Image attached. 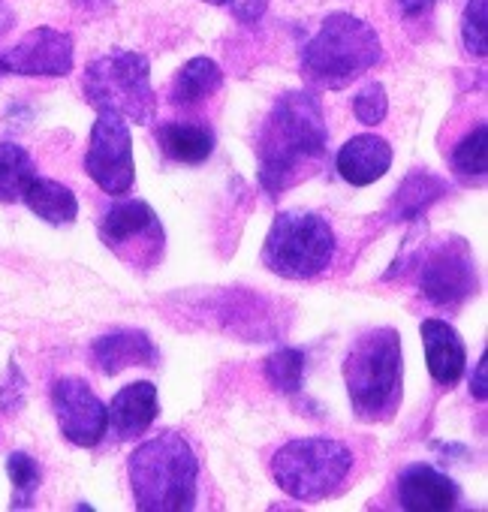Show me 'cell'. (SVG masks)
Wrapping results in <instances>:
<instances>
[{
	"label": "cell",
	"mask_w": 488,
	"mask_h": 512,
	"mask_svg": "<svg viewBox=\"0 0 488 512\" xmlns=\"http://www.w3.org/2000/svg\"><path fill=\"white\" fill-rule=\"evenodd\" d=\"M329 154V127L314 91H287L257 133L260 187L281 196L314 175Z\"/></svg>",
	"instance_id": "obj_1"
},
{
	"label": "cell",
	"mask_w": 488,
	"mask_h": 512,
	"mask_svg": "<svg viewBox=\"0 0 488 512\" xmlns=\"http://www.w3.org/2000/svg\"><path fill=\"white\" fill-rule=\"evenodd\" d=\"M446 193H449V184L440 175H434V172H410L401 181V187L395 190V196L389 199V220L413 223L434 202H440Z\"/></svg>",
	"instance_id": "obj_19"
},
{
	"label": "cell",
	"mask_w": 488,
	"mask_h": 512,
	"mask_svg": "<svg viewBox=\"0 0 488 512\" xmlns=\"http://www.w3.org/2000/svg\"><path fill=\"white\" fill-rule=\"evenodd\" d=\"M437 0H395V7L404 19H416V16H425Z\"/></svg>",
	"instance_id": "obj_31"
},
{
	"label": "cell",
	"mask_w": 488,
	"mask_h": 512,
	"mask_svg": "<svg viewBox=\"0 0 488 512\" xmlns=\"http://www.w3.org/2000/svg\"><path fill=\"white\" fill-rule=\"evenodd\" d=\"M419 293L425 296V302L437 308H458L476 293V263L464 238H440L422 256Z\"/></svg>",
	"instance_id": "obj_10"
},
{
	"label": "cell",
	"mask_w": 488,
	"mask_h": 512,
	"mask_svg": "<svg viewBox=\"0 0 488 512\" xmlns=\"http://www.w3.org/2000/svg\"><path fill=\"white\" fill-rule=\"evenodd\" d=\"M401 335L392 326L362 332L347 359L344 383L347 398L362 422H389L401 407Z\"/></svg>",
	"instance_id": "obj_3"
},
{
	"label": "cell",
	"mask_w": 488,
	"mask_h": 512,
	"mask_svg": "<svg viewBox=\"0 0 488 512\" xmlns=\"http://www.w3.org/2000/svg\"><path fill=\"white\" fill-rule=\"evenodd\" d=\"M353 473V452L332 437H299L284 443L272 458V479L293 500L332 497Z\"/></svg>",
	"instance_id": "obj_6"
},
{
	"label": "cell",
	"mask_w": 488,
	"mask_h": 512,
	"mask_svg": "<svg viewBox=\"0 0 488 512\" xmlns=\"http://www.w3.org/2000/svg\"><path fill=\"white\" fill-rule=\"evenodd\" d=\"M97 235L127 269L139 275H148L151 269L163 263L166 232H163L157 211L145 199L115 202L100 217Z\"/></svg>",
	"instance_id": "obj_8"
},
{
	"label": "cell",
	"mask_w": 488,
	"mask_h": 512,
	"mask_svg": "<svg viewBox=\"0 0 488 512\" xmlns=\"http://www.w3.org/2000/svg\"><path fill=\"white\" fill-rule=\"evenodd\" d=\"M380 58V37L365 19L350 13H332L302 49V76L317 88L344 91L371 67H377Z\"/></svg>",
	"instance_id": "obj_4"
},
{
	"label": "cell",
	"mask_w": 488,
	"mask_h": 512,
	"mask_svg": "<svg viewBox=\"0 0 488 512\" xmlns=\"http://www.w3.org/2000/svg\"><path fill=\"white\" fill-rule=\"evenodd\" d=\"M202 4L223 7L241 25H257L269 10V0H202Z\"/></svg>",
	"instance_id": "obj_28"
},
{
	"label": "cell",
	"mask_w": 488,
	"mask_h": 512,
	"mask_svg": "<svg viewBox=\"0 0 488 512\" xmlns=\"http://www.w3.org/2000/svg\"><path fill=\"white\" fill-rule=\"evenodd\" d=\"M91 356H94V365L106 377H115V374H121L124 368H133V365H154L157 362V347L151 344V338L145 332L121 329V332L97 338L94 347H91Z\"/></svg>",
	"instance_id": "obj_17"
},
{
	"label": "cell",
	"mask_w": 488,
	"mask_h": 512,
	"mask_svg": "<svg viewBox=\"0 0 488 512\" xmlns=\"http://www.w3.org/2000/svg\"><path fill=\"white\" fill-rule=\"evenodd\" d=\"M353 115L359 118V124L365 127H377L386 121L389 115V97H386V88L380 82H365L356 97H353Z\"/></svg>",
	"instance_id": "obj_27"
},
{
	"label": "cell",
	"mask_w": 488,
	"mask_h": 512,
	"mask_svg": "<svg viewBox=\"0 0 488 512\" xmlns=\"http://www.w3.org/2000/svg\"><path fill=\"white\" fill-rule=\"evenodd\" d=\"M220 85H223V70L211 58L196 55L175 73L172 88H169V100L178 109H190V106H199L208 97H214L220 91Z\"/></svg>",
	"instance_id": "obj_21"
},
{
	"label": "cell",
	"mask_w": 488,
	"mask_h": 512,
	"mask_svg": "<svg viewBox=\"0 0 488 512\" xmlns=\"http://www.w3.org/2000/svg\"><path fill=\"white\" fill-rule=\"evenodd\" d=\"M73 40L58 28H34L13 49L0 52V73L10 76H49L73 73Z\"/></svg>",
	"instance_id": "obj_12"
},
{
	"label": "cell",
	"mask_w": 488,
	"mask_h": 512,
	"mask_svg": "<svg viewBox=\"0 0 488 512\" xmlns=\"http://www.w3.org/2000/svg\"><path fill=\"white\" fill-rule=\"evenodd\" d=\"M25 392H28V383H25L19 365L13 362L10 365V374H7V383L0 386V410H4V413H16L25 404Z\"/></svg>",
	"instance_id": "obj_29"
},
{
	"label": "cell",
	"mask_w": 488,
	"mask_h": 512,
	"mask_svg": "<svg viewBox=\"0 0 488 512\" xmlns=\"http://www.w3.org/2000/svg\"><path fill=\"white\" fill-rule=\"evenodd\" d=\"M422 335V347H425V362H428V374L437 386L452 389L464 371H467V350L461 335L446 323V320H422L419 326Z\"/></svg>",
	"instance_id": "obj_14"
},
{
	"label": "cell",
	"mask_w": 488,
	"mask_h": 512,
	"mask_svg": "<svg viewBox=\"0 0 488 512\" xmlns=\"http://www.w3.org/2000/svg\"><path fill=\"white\" fill-rule=\"evenodd\" d=\"M157 145L172 163L184 166H199L211 157L214 151V130L205 124H163L157 127Z\"/></svg>",
	"instance_id": "obj_20"
},
{
	"label": "cell",
	"mask_w": 488,
	"mask_h": 512,
	"mask_svg": "<svg viewBox=\"0 0 488 512\" xmlns=\"http://www.w3.org/2000/svg\"><path fill=\"white\" fill-rule=\"evenodd\" d=\"M85 172L106 196H124L133 190V181H136L133 136H130L127 118H121L118 112H109V109L97 112V121L88 139Z\"/></svg>",
	"instance_id": "obj_9"
},
{
	"label": "cell",
	"mask_w": 488,
	"mask_h": 512,
	"mask_svg": "<svg viewBox=\"0 0 488 512\" xmlns=\"http://www.w3.org/2000/svg\"><path fill=\"white\" fill-rule=\"evenodd\" d=\"M470 395H473L476 401H485V398H488V356H485V353L479 356L476 371H473V377H470Z\"/></svg>",
	"instance_id": "obj_30"
},
{
	"label": "cell",
	"mask_w": 488,
	"mask_h": 512,
	"mask_svg": "<svg viewBox=\"0 0 488 512\" xmlns=\"http://www.w3.org/2000/svg\"><path fill=\"white\" fill-rule=\"evenodd\" d=\"M338 175L353 187H368L392 169V145L377 133H362L344 142L335 157Z\"/></svg>",
	"instance_id": "obj_15"
},
{
	"label": "cell",
	"mask_w": 488,
	"mask_h": 512,
	"mask_svg": "<svg viewBox=\"0 0 488 512\" xmlns=\"http://www.w3.org/2000/svg\"><path fill=\"white\" fill-rule=\"evenodd\" d=\"M127 473L133 503L142 512H184L196 506L199 461L178 431H163L136 446Z\"/></svg>",
	"instance_id": "obj_2"
},
{
	"label": "cell",
	"mask_w": 488,
	"mask_h": 512,
	"mask_svg": "<svg viewBox=\"0 0 488 512\" xmlns=\"http://www.w3.org/2000/svg\"><path fill=\"white\" fill-rule=\"evenodd\" d=\"M7 473H10V482L16 488V497H13V506H31L37 488H40V464L28 455V452H13L7 458Z\"/></svg>",
	"instance_id": "obj_25"
},
{
	"label": "cell",
	"mask_w": 488,
	"mask_h": 512,
	"mask_svg": "<svg viewBox=\"0 0 488 512\" xmlns=\"http://www.w3.org/2000/svg\"><path fill=\"white\" fill-rule=\"evenodd\" d=\"M458 497V482L431 464H410L398 476V500L407 512H449Z\"/></svg>",
	"instance_id": "obj_13"
},
{
	"label": "cell",
	"mask_w": 488,
	"mask_h": 512,
	"mask_svg": "<svg viewBox=\"0 0 488 512\" xmlns=\"http://www.w3.org/2000/svg\"><path fill=\"white\" fill-rule=\"evenodd\" d=\"M485 19H488V0H467V7L461 13V46L470 58H485L488 52Z\"/></svg>",
	"instance_id": "obj_26"
},
{
	"label": "cell",
	"mask_w": 488,
	"mask_h": 512,
	"mask_svg": "<svg viewBox=\"0 0 488 512\" xmlns=\"http://www.w3.org/2000/svg\"><path fill=\"white\" fill-rule=\"evenodd\" d=\"M52 407L61 434L79 446V449H94L103 443L109 431V410L97 398V392L88 386L82 377H61L52 386Z\"/></svg>",
	"instance_id": "obj_11"
},
{
	"label": "cell",
	"mask_w": 488,
	"mask_h": 512,
	"mask_svg": "<svg viewBox=\"0 0 488 512\" xmlns=\"http://www.w3.org/2000/svg\"><path fill=\"white\" fill-rule=\"evenodd\" d=\"M85 100L97 112H118L133 124H151L157 94L151 88V61L130 49H112L85 67Z\"/></svg>",
	"instance_id": "obj_5"
},
{
	"label": "cell",
	"mask_w": 488,
	"mask_h": 512,
	"mask_svg": "<svg viewBox=\"0 0 488 512\" xmlns=\"http://www.w3.org/2000/svg\"><path fill=\"white\" fill-rule=\"evenodd\" d=\"M449 163H452V172L464 184H482L485 181V172H488V130H485V124L470 130L452 148Z\"/></svg>",
	"instance_id": "obj_22"
},
{
	"label": "cell",
	"mask_w": 488,
	"mask_h": 512,
	"mask_svg": "<svg viewBox=\"0 0 488 512\" xmlns=\"http://www.w3.org/2000/svg\"><path fill=\"white\" fill-rule=\"evenodd\" d=\"M305 362L308 356L296 347H281L275 350L266 362H263V371H266V380L281 392V395H299L302 389V380H305Z\"/></svg>",
	"instance_id": "obj_24"
},
{
	"label": "cell",
	"mask_w": 488,
	"mask_h": 512,
	"mask_svg": "<svg viewBox=\"0 0 488 512\" xmlns=\"http://www.w3.org/2000/svg\"><path fill=\"white\" fill-rule=\"evenodd\" d=\"M34 175H37V166L22 145L0 142V202L22 199V190Z\"/></svg>",
	"instance_id": "obj_23"
},
{
	"label": "cell",
	"mask_w": 488,
	"mask_h": 512,
	"mask_svg": "<svg viewBox=\"0 0 488 512\" xmlns=\"http://www.w3.org/2000/svg\"><path fill=\"white\" fill-rule=\"evenodd\" d=\"M22 202L46 223L52 226H70L76 217H79V199L76 193L61 184V181H52V178H43V175H34L25 190H22Z\"/></svg>",
	"instance_id": "obj_18"
},
{
	"label": "cell",
	"mask_w": 488,
	"mask_h": 512,
	"mask_svg": "<svg viewBox=\"0 0 488 512\" xmlns=\"http://www.w3.org/2000/svg\"><path fill=\"white\" fill-rule=\"evenodd\" d=\"M109 410V425L115 428V434L121 440H133L139 434H145L157 413H160V401H157V386L148 380H136L130 386H124L115 398Z\"/></svg>",
	"instance_id": "obj_16"
},
{
	"label": "cell",
	"mask_w": 488,
	"mask_h": 512,
	"mask_svg": "<svg viewBox=\"0 0 488 512\" xmlns=\"http://www.w3.org/2000/svg\"><path fill=\"white\" fill-rule=\"evenodd\" d=\"M335 256V232L314 211H281L263 241V263L287 281H311L323 275Z\"/></svg>",
	"instance_id": "obj_7"
},
{
	"label": "cell",
	"mask_w": 488,
	"mask_h": 512,
	"mask_svg": "<svg viewBox=\"0 0 488 512\" xmlns=\"http://www.w3.org/2000/svg\"><path fill=\"white\" fill-rule=\"evenodd\" d=\"M13 28H16V13L10 10L7 0H0V37L10 34Z\"/></svg>",
	"instance_id": "obj_32"
}]
</instances>
